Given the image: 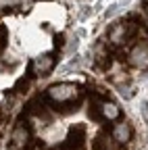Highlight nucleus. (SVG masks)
Returning <instances> with one entry per match:
<instances>
[{
	"instance_id": "1",
	"label": "nucleus",
	"mask_w": 148,
	"mask_h": 150,
	"mask_svg": "<svg viewBox=\"0 0 148 150\" xmlns=\"http://www.w3.org/2000/svg\"><path fill=\"white\" fill-rule=\"evenodd\" d=\"M79 86L71 83V81H61V83H54L46 90V98L57 104V106H67L71 102H75L79 98Z\"/></svg>"
},
{
	"instance_id": "2",
	"label": "nucleus",
	"mask_w": 148,
	"mask_h": 150,
	"mask_svg": "<svg viewBox=\"0 0 148 150\" xmlns=\"http://www.w3.org/2000/svg\"><path fill=\"white\" fill-rule=\"evenodd\" d=\"M136 33H138V23L136 21H132V19H127V21H119V23H115L113 27L108 29V46H125V44H129L136 38Z\"/></svg>"
},
{
	"instance_id": "3",
	"label": "nucleus",
	"mask_w": 148,
	"mask_h": 150,
	"mask_svg": "<svg viewBox=\"0 0 148 150\" xmlns=\"http://www.w3.org/2000/svg\"><path fill=\"white\" fill-rule=\"evenodd\" d=\"M29 140H31L29 125L23 123V121H19L13 127V131H11V140H8L11 142V150H25L29 146Z\"/></svg>"
},
{
	"instance_id": "4",
	"label": "nucleus",
	"mask_w": 148,
	"mask_h": 150,
	"mask_svg": "<svg viewBox=\"0 0 148 150\" xmlns=\"http://www.w3.org/2000/svg\"><path fill=\"white\" fill-rule=\"evenodd\" d=\"M54 65H57V56L52 52H44V54L35 56L31 61L29 71H31V75H35V77H46V75L54 69Z\"/></svg>"
},
{
	"instance_id": "5",
	"label": "nucleus",
	"mask_w": 148,
	"mask_h": 150,
	"mask_svg": "<svg viewBox=\"0 0 148 150\" xmlns=\"http://www.w3.org/2000/svg\"><path fill=\"white\" fill-rule=\"evenodd\" d=\"M127 63L136 69H140V71H146L148 69V42H138L129 48Z\"/></svg>"
},
{
	"instance_id": "6",
	"label": "nucleus",
	"mask_w": 148,
	"mask_h": 150,
	"mask_svg": "<svg viewBox=\"0 0 148 150\" xmlns=\"http://www.w3.org/2000/svg\"><path fill=\"white\" fill-rule=\"evenodd\" d=\"M94 112H96L98 119L108 121V123H115L121 117V108L110 100H96L94 102Z\"/></svg>"
},
{
	"instance_id": "7",
	"label": "nucleus",
	"mask_w": 148,
	"mask_h": 150,
	"mask_svg": "<svg viewBox=\"0 0 148 150\" xmlns=\"http://www.w3.org/2000/svg\"><path fill=\"white\" fill-rule=\"evenodd\" d=\"M132 125H129L127 121H115V125L110 127V138H113V142L117 146H123L127 144L129 140H132Z\"/></svg>"
},
{
	"instance_id": "8",
	"label": "nucleus",
	"mask_w": 148,
	"mask_h": 150,
	"mask_svg": "<svg viewBox=\"0 0 148 150\" xmlns=\"http://www.w3.org/2000/svg\"><path fill=\"white\" fill-rule=\"evenodd\" d=\"M94 150H117V144L113 142V138H110V136L100 134V136L94 140Z\"/></svg>"
},
{
	"instance_id": "9",
	"label": "nucleus",
	"mask_w": 148,
	"mask_h": 150,
	"mask_svg": "<svg viewBox=\"0 0 148 150\" xmlns=\"http://www.w3.org/2000/svg\"><path fill=\"white\" fill-rule=\"evenodd\" d=\"M146 21H148V6H146Z\"/></svg>"
}]
</instances>
